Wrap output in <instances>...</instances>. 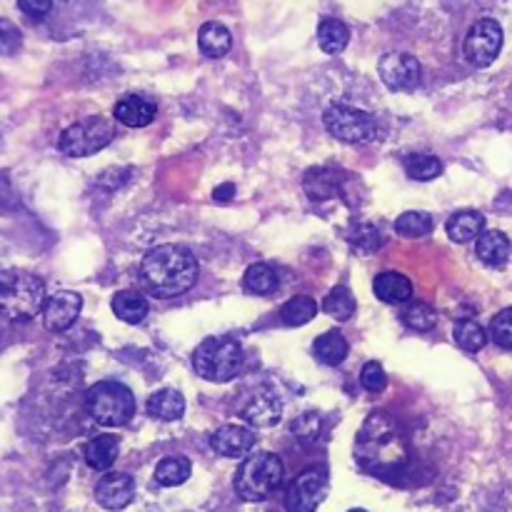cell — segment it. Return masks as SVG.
Masks as SVG:
<instances>
[{
  "mask_svg": "<svg viewBox=\"0 0 512 512\" xmlns=\"http://www.w3.org/2000/svg\"><path fill=\"white\" fill-rule=\"evenodd\" d=\"M138 276L142 290L152 298H178L198 280V257L183 246H158L142 257Z\"/></svg>",
  "mask_w": 512,
  "mask_h": 512,
  "instance_id": "obj_1",
  "label": "cell"
},
{
  "mask_svg": "<svg viewBox=\"0 0 512 512\" xmlns=\"http://www.w3.org/2000/svg\"><path fill=\"white\" fill-rule=\"evenodd\" d=\"M283 460L273 453H256L243 460L235 473V493L247 503H260L283 483Z\"/></svg>",
  "mask_w": 512,
  "mask_h": 512,
  "instance_id": "obj_2",
  "label": "cell"
},
{
  "mask_svg": "<svg viewBox=\"0 0 512 512\" xmlns=\"http://www.w3.org/2000/svg\"><path fill=\"white\" fill-rule=\"evenodd\" d=\"M193 368L203 380L228 382L243 368V348L233 338H205L193 352Z\"/></svg>",
  "mask_w": 512,
  "mask_h": 512,
  "instance_id": "obj_3",
  "label": "cell"
},
{
  "mask_svg": "<svg viewBox=\"0 0 512 512\" xmlns=\"http://www.w3.org/2000/svg\"><path fill=\"white\" fill-rule=\"evenodd\" d=\"M86 410L95 423L105 427L128 425L135 415V395L133 390L123 382L103 380L95 382L86 395Z\"/></svg>",
  "mask_w": 512,
  "mask_h": 512,
  "instance_id": "obj_4",
  "label": "cell"
},
{
  "mask_svg": "<svg viewBox=\"0 0 512 512\" xmlns=\"http://www.w3.org/2000/svg\"><path fill=\"white\" fill-rule=\"evenodd\" d=\"M46 308V283L33 273L13 270L5 293L0 295V313L13 323H26Z\"/></svg>",
  "mask_w": 512,
  "mask_h": 512,
  "instance_id": "obj_5",
  "label": "cell"
},
{
  "mask_svg": "<svg viewBox=\"0 0 512 512\" xmlns=\"http://www.w3.org/2000/svg\"><path fill=\"white\" fill-rule=\"evenodd\" d=\"M115 138V125L103 115H88L78 123L68 125L57 138V151L68 158H88L100 152Z\"/></svg>",
  "mask_w": 512,
  "mask_h": 512,
  "instance_id": "obj_6",
  "label": "cell"
},
{
  "mask_svg": "<svg viewBox=\"0 0 512 512\" xmlns=\"http://www.w3.org/2000/svg\"><path fill=\"white\" fill-rule=\"evenodd\" d=\"M323 125L335 141L350 142V145H365L378 138L375 118L348 103L328 105L323 113Z\"/></svg>",
  "mask_w": 512,
  "mask_h": 512,
  "instance_id": "obj_7",
  "label": "cell"
},
{
  "mask_svg": "<svg viewBox=\"0 0 512 512\" xmlns=\"http://www.w3.org/2000/svg\"><path fill=\"white\" fill-rule=\"evenodd\" d=\"M500 50H503V28L493 18L477 20L465 36V43H463L467 63L475 68L493 66L500 56Z\"/></svg>",
  "mask_w": 512,
  "mask_h": 512,
  "instance_id": "obj_8",
  "label": "cell"
},
{
  "mask_svg": "<svg viewBox=\"0 0 512 512\" xmlns=\"http://www.w3.org/2000/svg\"><path fill=\"white\" fill-rule=\"evenodd\" d=\"M328 495V475L323 470H305L295 477L287 495H285V507L287 512H315L318 505L323 503Z\"/></svg>",
  "mask_w": 512,
  "mask_h": 512,
  "instance_id": "obj_9",
  "label": "cell"
},
{
  "mask_svg": "<svg viewBox=\"0 0 512 512\" xmlns=\"http://www.w3.org/2000/svg\"><path fill=\"white\" fill-rule=\"evenodd\" d=\"M378 73L380 80L395 93L415 90V86L420 83V76H423L418 57L408 56V53H388V56H382L380 57Z\"/></svg>",
  "mask_w": 512,
  "mask_h": 512,
  "instance_id": "obj_10",
  "label": "cell"
},
{
  "mask_svg": "<svg viewBox=\"0 0 512 512\" xmlns=\"http://www.w3.org/2000/svg\"><path fill=\"white\" fill-rule=\"evenodd\" d=\"M80 310H83V298L73 290H60L46 300L43 325L50 332H63L80 318Z\"/></svg>",
  "mask_w": 512,
  "mask_h": 512,
  "instance_id": "obj_11",
  "label": "cell"
},
{
  "mask_svg": "<svg viewBox=\"0 0 512 512\" xmlns=\"http://www.w3.org/2000/svg\"><path fill=\"white\" fill-rule=\"evenodd\" d=\"M135 497V480L128 473H108L95 485V500L100 507L110 512L125 510L133 503Z\"/></svg>",
  "mask_w": 512,
  "mask_h": 512,
  "instance_id": "obj_12",
  "label": "cell"
},
{
  "mask_svg": "<svg viewBox=\"0 0 512 512\" xmlns=\"http://www.w3.org/2000/svg\"><path fill=\"white\" fill-rule=\"evenodd\" d=\"M257 443V435L246 425H235V423H228V425L218 427L213 437H210V445L213 450L223 457H246L247 453H253V447Z\"/></svg>",
  "mask_w": 512,
  "mask_h": 512,
  "instance_id": "obj_13",
  "label": "cell"
},
{
  "mask_svg": "<svg viewBox=\"0 0 512 512\" xmlns=\"http://www.w3.org/2000/svg\"><path fill=\"white\" fill-rule=\"evenodd\" d=\"M115 120L125 128H145L155 120L158 115V105L142 98V95H125L120 98L113 108Z\"/></svg>",
  "mask_w": 512,
  "mask_h": 512,
  "instance_id": "obj_14",
  "label": "cell"
},
{
  "mask_svg": "<svg viewBox=\"0 0 512 512\" xmlns=\"http://www.w3.org/2000/svg\"><path fill=\"white\" fill-rule=\"evenodd\" d=\"M145 410H148V415L152 420H162V423H172V420L183 418V413H185V398H183V392L172 388H165V390H158V392H152L148 402H145Z\"/></svg>",
  "mask_w": 512,
  "mask_h": 512,
  "instance_id": "obj_15",
  "label": "cell"
},
{
  "mask_svg": "<svg viewBox=\"0 0 512 512\" xmlns=\"http://www.w3.org/2000/svg\"><path fill=\"white\" fill-rule=\"evenodd\" d=\"M475 253L480 257V263L490 267H503L510 257V237L500 233V230H485L483 235L477 237Z\"/></svg>",
  "mask_w": 512,
  "mask_h": 512,
  "instance_id": "obj_16",
  "label": "cell"
},
{
  "mask_svg": "<svg viewBox=\"0 0 512 512\" xmlns=\"http://www.w3.org/2000/svg\"><path fill=\"white\" fill-rule=\"evenodd\" d=\"M445 233L453 243H473L485 233V215L477 210H460L445 223Z\"/></svg>",
  "mask_w": 512,
  "mask_h": 512,
  "instance_id": "obj_17",
  "label": "cell"
},
{
  "mask_svg": "<svg viewBox=\"0 0 512 512\" xmlns=\"http://www.w3.org/2000/svg\"><path fill=\"white\" fill-rule=\"evenodd\" d=\"M148 298L138 290H120L113 298V313L118 320H123L128 325H138L148 318Z\"/></svg>",
  "mask_w": 512,
  "mask_h": 512,
  "instance_id": "obj_18",
  "label": "cell"
},
{
  "mask_svg": "<svg viewBox=\"0 0 512 512\" xmlns=\"http://www.w3.org/2000/svg\"><path fill=\"white\" fill-rule=\"evenodd\" d=\"M372 290L378 295L382 303H390V305H400V303H408L410 298H413V283H410L408 277L400 276V273H380L375 277V285H372Z\"/></svg>",
  "mask_w": 512,
  "mask_h": 512,
  "instance_id": "obj_19",
  "label": "cell"
},
{
  "mask_svg": "<svg viewBox=\"0 0 512 512\" xmlns=\"http://www.w3.org/2000/svg\"><path fill=\"white\" fill-rule=\"evenodd\" d=\"M198 46L203 56L223 57L230 50V46H233V36H230V30L225 28L223 23L210 20V23H205V26L200 28Z\"/></svg>",
  "mask_w": 512,
  "mask_h": 512,
  "instance_id": "obj_20",
  "label": "cell"
},
{
  "mask_svg": "<svg viewBox=\"0 0 512 512\" xmlns=\"http://www.w3.org/2000/svg\"><path fill=\"white\" fill-rule=\"evenodd\" d=\"M120 453V440L115 435H98L86 445V463L93 470H110Z\"/></svg>",
  "mask_w": 512,
  "mask_h": 512,
  "instance_id": "obj_21",
  "label": "cell"
},
{
  "mask_svg": "<svg viewBox=\"0 0 512 512\" xmlns=\"http://www.w3.org/2000/svg\"><path fill=\"white\" fill-rule=\"evenodd\" d=\"M350 43V30L342 20L325 18L318 26V46L323 47L328 56H340L342 50Z\"/></svg>",
  "mask_w": 512,
  "mask_h": 512,
  "instance_id": "obj_22",
  "label": "cell"
},
{
  "mask_svg": "<svg viewBox=\"0 0 512 512\" xmlns=\"http://www.w3.org/2000/svg\"><path fill=\"white\" fill-rule=\"evenodd\" d=\"M348 350L350 345L345 340V335L338 330H328L323 332L318 340H315V358L323 362V365H340L345 358H348Z\"/></svg>",
  "mask_w": 512,
  "mask_h": 512,
  "instance_id": "obj_23",
  "label": "cell"
},
{
  "mask_svg": "<svg viewBox=\"0 0 512 512\" xmlns=\"http://www.w3.org/2000/svg\"><path fill=\"white\" fill-rule=\"evenodd\" d=\"M280 415H283L280 400L270 398V395H257V398L243 410V418H246L250 425H257V427L277 425Z\"/></svg>",
  "mask_w": 512,
  "mask_h": 512,
  "instance_id": "obj_24",
  "label": "cell"
},
{
  "mask_svg": "<svg viewBox=\"0 0 512 512\" xmlns=\"http://www.w3.org/2000/svg\"><path fill=\"white\" fill-rule=\"evenodd\" d=\"M305 193L313 200H330L340 193L338 172L328 168H313L305 175Z\"/></svg>",
  "mask_w": 512,
  "mask_h": 512,
  "instance_id": "obj_25",
  "label": "cell"
},
{
  "mask_svg": "<svg viewBox=\"0 0 512 512\" xmlns=\"http://www.w3.org/2000/svg\"><path fill=\"white\" fill-rule=\"evenodd\" d=\"M243 285L250 295H270L276 293L280 277H277L276 267L267 266V263H256L246 270Z\"/></svg>",
  "mask_w": 512,
  "mask_h": 512,
  "instance_id": "obj_26",
  "label": "cell"
},
{
  "mask_svg": "<svg viewBox=\"0 0 512 512\" xmlns=\"http://www.w3.org/2000/svg\"><path fill=\"white\" fill-rule=\"evenodd\" d=\"M190 473H193V467H190L188 457H162L158 467H155V483L162 485V487H178V485L188 480Z\"/></svg>",
  "mask_w": 512,
  "mask_h": 512,
  "instance_id": "obj_27",
  "label": "cell"
},
{
  "mask_svg": "<svg viewBox=\"0 0 512 512\" xmlns=\"http://www.w3.org/2000/svg\"><path fill=\"white\" fill-rule=\"evenodd\" d=\"M315 315H318V303H315L313 298H308V295H295V298H290V300L283 305V310H280L283 323L293 325V328L310 323Z\"/></svg>",
  "mask_w": 512,
  "mask_h": 512,
  "instance_id": "obj_28",
  "label": "cell"
},
{
  "mask_svg": "<svg viewBox=\"0 0 512 512\" xmlns=\"http://www.w3.org/2000/svg\"><path fill=\"white\" fill-rule=\"evenodd\" d=\"M323 310L330 315L332 320L345 323V320H350L352 315H355V298H352L350 290L345 285H338V287H332L330 293L325 295Z\"/></svg>",
  "mask_w": 512,
  "mask_h": 512,
  "instance_id": "obj_29",
  "label": "cell"
},
{
  "mask_svg": "<svg viewBox=\"0 0 512 512\" xmlns=\"http://www.w3.org/2000/svg\"><path fill=\"white\" fill-rule=\"evenodd\" d=\"M455 342L465 352H480L487 345V330L477 320H460L455 325Z\"/></svg>",
  "mask_w": 512,
  "mask_h": 512,
  "instance_id": "obj_30",
  "label": "cell"
},
{
  "mask_svg": "<svg viewBox=\"0 0 512 512\" xmlns=\"http://www.w3.org/2000/svg\"><path fill=\"white\" fill-rule=\"evenodd\" d=\"M395 233L402 237H425L427 233H433V218L420 210H408L395 220Z\"/></svg>",
  "mask_w": 512,
  "mask_h": 512,
  "instance_id": "obj_31",
  "label": "cell"
},
{
  "mask_svg": "<svg viewBox=\"0 0 512 512\" xmlns=\"http://www.w3.org/2000/svg\"><path fill=\"white\" fill-rule=\"evenodd\" d=\"M405 172L413 181H435L437 175H443V162L435 155H410L405 161Z\"/></svg>",
  "mask_w": 512,
  "mask_h": 512,
  "instance_id": "obj_32",
  "label": "cell"
},
{
  "mask_svg": "<svg viewBox=\"0 0 512 512\" xmlns=\"http://www.w3.org/2000/svg\"><path fill=\"white\" fill-rule=\"evenodd\" d=\"M402 320L408 328L418 332H427L433 330L437 323V310L433 305L427 303H413L405 308V313H402Z\"/></svg>",
  "mask_w": 512,
  "mask_h": 512,
  "instance_id": "obj_33",
  "label": "cell"
},
{
  "mask_svg": "<svg viewBox=\"0 0 512 512\" xmlns=\"http://www.w3.org/2000/svg\"><path fill=\"white\" fill-rule=\"evenodd\" d=\"M490 338L503 350H512V305L495 315L493 323H490Z\"/></svg>",
  "mask_w": 512,
  "mask_h": 512,
  "instance_id": "obj_34",
  "label": "cell"
},
{
  "mask_svg": "<svg viewBox=\"0 0 512 512\" xmlns=\"http://www.w3.org/2000/svg\"><path fill=\"white\" fill-rule=\"evenodd\" d=\"M360 382L368 392L378 395V392H382V390L388 388V372H385V368H382L380 362H365L360 372Z\"/></svg>",
  "mask_w": 512,
  "mask_h": 512,
  "instance_id": "obj_35",
  "label": "cell"
},
{
  "mask_svg": "<svg viewBox=\"0 0 512 512\" xmlns=\"http://www.w3.org/2000/svg\"><path fill=\"white\" fill-rule=\"evenodd\" d=\"M23 46V33L8 18H0V56H16Z\"/></svg>",
  "mask_w": 512,
  "mask_h": 512,
  "instance_id": "obj_36",
  "label": "cell"
},
{
  "mask_svg": "<svg viewBox=\"0 0 512 512\" xmlns=\"http://www.w3.org/2000/svg\"><path fill=\"white\" fill-rule=\"evenodd\" d=\"M350 243L355 250H360V253H372V250H378L380 247V235L371 225H358V235L350 237Z\"/></svg>",
  "mask_w": 512,
  "mask_h": 512,
  "instance_id": "obj_37",
  "label": "cell"
},
{
  "mask_svg": "<svg viewBox=\"0 0 512 512\" xmlns=\"http://www.w3.org/2000/svg\"><path fill=\"white\" fill-rule=\"evenodd\" d=\"M320 433V418L315 415V413H305L303 418H298L293 423V435L298 437H315Z\"/></svg>",
  "mask_w": 512,
  "mask_h": 512,
  "instance_id": "obj_38",
  "label": "cell"
},
{
  "mask_svg": "<svg viewBox=\"0 0 512 512\" xmlns=\"http://www.w3.org/2000/svg\"><path fill=\"white\" fill-rule=\"evenodd\" d=\"M18 8L30 18H46L53 10V0H18Z\"/></svg>",
  "mask_w": 512,
  "mask_h": 512,
  "instance_id": "obj_39",
  "label": "cell"
},
{
  "mask_svg": "<svg viewBox=\"0 0 512 512\" xmlns=\"http://www.w3.org/2000/svg\"><path fill=\"white\" fill-rule=\"evenodd\" d=\"M233 193H235L233 183H225V185H220V188L213 193V198L218 200V203H228V200L233 198Z\"/></svg>",
  "mask_w": 512,
  "mask_h": 512,
  "instance_id": "obj_40",
  "label": "cell"
},
{
  "mask_svg": "<svg viewBox=\"0 0 512 512\" xmlns=\"http://www.w3.org/2000/svg\"><path fill=\"white\" fill-rule=\"evenodd\" d=\"M10 277H13V270H10V267H0V295L5 293V287H8Z\"/></svg>",
  "mask_w": 512,
  "mask_h": 512,
  "instance_id": "obj_41",
  "label": "cell"
},
{
  "mask_svg": "<svg viewBox=\"0 0 512 512\" xmlns=\"http://www.w3.org/2000/svg\"><path fill=\"white\" fill-rule=\"evenodd\" d=\"M350 512H368V510H350Z\"/></svg>",
  "mask_w": 512,
  "mask_h": 512,
  "instance_id": "obj_42",
  "label": "cell"
}]
</instances>
